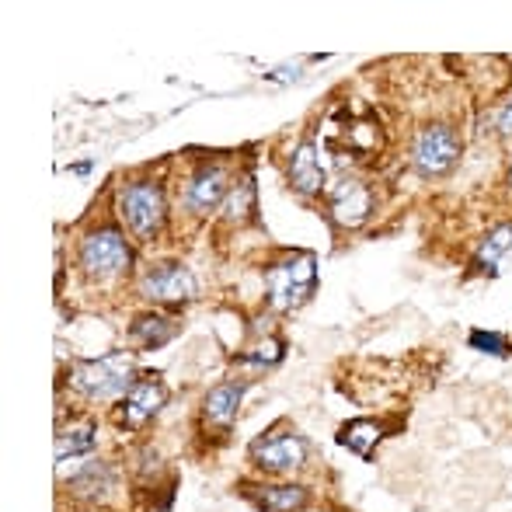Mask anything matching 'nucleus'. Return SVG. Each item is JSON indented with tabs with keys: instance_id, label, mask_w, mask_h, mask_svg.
<instances>
[{
	"instance_id": "obj_3",
	"label": "nucleus",
	"mask_w": 512,
	"mask_h": 512,
	"mask_svg": "<svg viewBox=\"0 0 512 512\" xmlns=\"http://www.w3.org/2000/svg\"><path fill=\"white\" fill-rule=\"evenodd\" d=\"M133 262V251H129L126 237L119 230H98V234H88L81 244V269L88 272L91 279H112L119 276L122 269H129Z\"/></svg>"
},
{
	"instance_id": "obj_2",
	"label": "nucleus",
	"mask_w": 512,
	"mask_h": 512,
	"mask_svg": "<svg viewBox=\"0 0 512 512\" xmlns=\"http://www.w3.org/2000/svg\"><path fill=\"white\" fill-rule=\"evenodd\" d=\"M314 255H293L283 265L269 272V304L276 310H293L300 307L314 290Z\"/></svg>"
},
{
	"instance_id": "obj_18",
	"label": "nucleus",
	"mask_w": 512,
	"mask_h": 512,
	"mask_svg": "<svg viewBox=\"0 0 512 512\" xmlns=\"http://www.w3.org/2000/svg\"><path fill=\"white\" fill-rule=\"evenodd\" d=\"M509 248H512V223L492 230V234L485 237V244L478 248V265H481V269H495V265H499V258L506 255Z\"/></svg>"
},
{
	"instance_id": "obj_15",
	"label": "nucleus",
	"mask_w": 512,
	"mask_h": 512,
	"mask_svg": "<svg viewBox=\"0 0 512 512\" xmlns=\"http://www.w3.org/2000/svg\"><path fill=\"white\" fill-rule=\"evenodd\" d=\"M112 481L115 478L105 464H88L74 478V495H81V499H102L105 492H112Z\"/></svg>"
},
{
	"instance_id": "obj_4",
	"label": "nucleus",
	"mask_w": 512,
	"mask_h": 512,
	"mask_svg": "<svg viewBox=\"0 0 512 512\" xmlns=\"http://www.w3.org/2000/svg\"><path fill=\"white\" fill-rule=\"evenodd\" d=\"M122 220L140 237H154L164 223V192L154 182H136L119 199Z\"/></svg>"
},
{
	"instance_id": "obj_10",
	"label": "nucleus",
	"mask_w": 512,
	"mask_h": 512,
	"mask_svg": "<svg viewBox=\"0 0 512 512\" xmlns=\"http://www.w3.org/2000/svg\"><path fill=\"white\" fill-rule=\"evenodd\" d=\"M227 199V171L223 168H203L192 178L189 192H185V203L196 213H209Z\"/></svg>"
},
{
	"instance_id": "obj_7",
	"label": "nucleus",
	"mask_w": 512,
	"mask_h": 512,
	"mask_svg": "<svg viewBox=\"0 0 512 512\" xmlns=\"http://www.w3.org/2000/svg\"><path fill=\"white\" fill-rule=\"evenodd\" d=\"M251 457H255V464L262 467V471H297V467H304L307 460V443L300 436H269L262 439V443H255V450H251Z\"/></svg>"
},
{
	"instance_id": "obj_23",
	"label": "nucleus",
	"mask_w": 512,
	"mask_h": 512,
	"mask_svg": "<svg viewBox=\"0 0 512 512\" xmlns=\"http://www.w3.org/2000/svg\"><path fill=\"white\" fill-rule=\"evenodd\" d=\"M509 182H512V175H509Z\"/></svg>"
},
{
	"instance_id": "obj_8",
	"label": "nucleus",
	"mask_w": 512,
	"mask_h": 512,
	"mask_svg": "<svg viewBox=\"0 0 512 512\" xmlns=\"http://www.w3.org/2000/svg\"><path fill=\"white\" fill-rule=\"evenodd\" d=\"M328 196H331L335 223H342V227H359L370 216V192L356 178H342L338 185H331Z\"/></svg>"
},
{
	"instance_id": "obj_12",
	"label": "nucleus",
	"mask_w": 512,
	"mask_h": 512,
	"mask_svg": "<svg viewBox=\"0 0 512 512\" xmlns=\"http://www.w3.org/2000/svg\"><path fill=\"white\" fill-rule=\"evenodd\" d=\"M244 391H248V384H237V380L213 387V391L206 394V405H203L209 422H213V425H230V422H234L237 405H241Z\"/></svg>"
},
{
	"instance_id": "obj_1",
	"label": "nucleus",
	"mask_w": 512,
	"mask_h": 512,
	"mask_svg": "<svg viewBox=\"0 0 512 512\" xmlns=\"http://www.w3.org/2000/svg\"><path fill=\"white\" fill-rule=\"evenodd\" d=\"M133 380V359L126 352H112L102 359H88V363H77L70 370V384L74 391H81L84 398H112V394L126 391Z\"/></svg>"
},
{
	"instance_id": "obj_22",
	"label": "nucleus",
	"mask_w": 512,
	"mask_h": 512,
	"mask_svg": "<svg viewBox=\"0 0 512 512\" xmlns=\"http://www.w3.org/2000/svg\"><path fill=\"white\" fill-rule=\"evenodd\" d=\"M499 133L512 136V98L506 102V108H502V112H499Z\"/></svg>"
},
{
	"instance_id": "obj_5",
	"label": "nucleus",
	"mask_w": 512,
	"mask_h": 512,
	"mask_svg": "<svg viewBox=\"0 0 512 512\" xmlns=\"http://www.w3.org/2000/svg\"><path fill=\"white\" fill-rule=\"evenodd\" d=\"M411 157H415V168L418 175L432 178V175H446V171L457 164L460 157V140L457 133H453L450 126H429L418 133L415 140V150H411Z\"/></svg>"
},
{
	"instance_id": "obj_13",
	"label": "nucleus",
	"mask_w": 512,
	"mask_h": 512,
	"mask_svg": "<svg viewBox=\"0 0 512 512\" xmlns=\"http://www.w3.org/2000/svg\"><path fill=\"white\" fill-rule=\"evenodd\" d=\"M175 335H178V324L161 314H143V317H136V324H133V338L143 349H161V345L171 342Z\"/></svg>"
},
{
	"instance_id": "obj_20",
	"label": "nucleus",
	"mask_w": 512,
	"mask_h": 512,
	"mask_svg": "<svg viewBox=\"0 0 512 512\" xmlns=\"http://www.w3.org/2000/svg\"><path fill=\"white\" fill-rule=\"evenodd\" d=\"M279 356H283V345L276 342V338H269V342H262V345H255V349L244 356V363H251V366H262V363H279Z\"/></svg>"
},
{
	"instance_id": "obj_19",
	"label": "nucleus",
	"mask_w": 512,
	"mask_h": 512,
	"mask_svg": "<svg viewBox=\"0 0 512 512\" xmlns=\"http://www.w3.org/2000/svg\"><path fill=\"white\" fill-rule=\"evenodd\" d=\"M251 203H255V189H251V182L237 185V189L230 192L227 203H223V216H227V220H244V216L251 213Z\"/></svg>"
},
{
	"instance_id": "obj_14",
	"label": "nucleus",
	"mask_w": 512,
	"mask_h": 512,
	"mask_svg": "<svg viewBox=\"0 0 512 512\" xmlns=\"http://www.w3.org/2000/svg\"><path fill=\"white\" fill-rule=\"evenodd\" d=\"M98 446V429L91 422L81 425H70L56 436V460H67V457H81V453H91Z\"/></svg>"
},
{
	"instance_id": "obj_16",
	"label": "nucleus",
	"mask_w": 512,
	"mask_h": 512,
	"mask_svg": "<svg viewBox=\"0 0 512 512\" xmlns=\"http://www.w3.org/2000/svg\"><path fill=\"white\" fill-rule=\"evenodd\" d=\"M338 443L349 446V450L359 453V457H370V450L380 443V425H373V422H352V425H345V429H342Z\"/></svg>"
},
{
	"instance_id": "obj_17",
	"label": "nucleus",
	"mask_w": 512,
	"mask_h": 512,
	"mask_svg": "<svg viewBox=\"0 0 512 512\" xmlns=\"http://www.w3.org/2000/svg\"><path fill=\"white\" fill-rule=\"evenodd\" d=\"M258 502L265 509H279V512H290V509H300L307 502V488L300 485H279V488H258Z\"/></svg>"
},
{
	"instance_id": "obj_9",
	"label": "nucleus",
	"mask_w": 512,
	"mask_h": 512,
	"mask_svg": "<svg viewBox=\"0 0 512 512\" xmlns=\"http://www.w3.org/2000/svg\"><path fill=\"white\" fill-rule=\"evenodd\" d=\"M164 387L157 384V380H136L133 387L126 391V398H122V422L129 425V429H140L143 422H150V418L157 415V411L164 408Z\"/></svg>"
},
{
	"instance_id": "obj_21",
	"label": "nucleus",
	"mask_w": 512,
	"mask_h": 512,
	"mask_svg": "<svg viewBox=\"0 0 512 512\" xmlns=\"http://www.w3.org/2000/svg\"><path fill=\"white\" fill-rule=\"evenodd\" d=\"M471 345H474V349L492 352V356H502V352H506V342H502V335H495V331H474Z\"/></svg>"
},
{
	"instance_id": "obj_6",
	"label": "nucleus",
	"mask_w": 512,
	"mask_h": 512,
	"mask_svg": "<svg viewBox=\"0 0 512 512\" xmlns=\"http://www.w3.org/2000/svg\"><path fill=\"white\" fill-rule=\"evenodd\" d=\"M140 290L143 297L161 300V304H182V300L196 297V276L182 262H161V265H150Z\"/></svg>"
},
{
	"instance_id": "obj_11",
	"label": "nucleus",
	"mask_w": 512,
	"mask_h": 512,
	"mask_svg": "<svg viewBox=\"0 0 512 512\" xmlns=\"http://www.w3.org/2000/svg\"><path fill=\"white\" fill-rule=\"evenodd\" d=\"M290 182H293V189L304 192V196H314V192H321V185H324V168H321V157H317V147H314V143H300V147L293 150Z\"/></svg>"
}]
</instances>
